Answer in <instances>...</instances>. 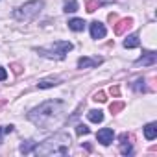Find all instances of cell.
Returning a JSON list of instances; mask_svg holds the SVG:
<instances>
[{"label": "cell", "instance_id": "1", "mask_svg": "<svg viewBox=\"0 0 157 157\" xmlns=\"http://www.w3.org/2000/svg\"><path fill=\"white\" fill-rule=\"evenodd\" d=\"M63 109H65V104L61 100H48L44 104H41L39 107L32 109L28 113V118L39 126V128H52V124H59L61 117H63Z\"/></svg>", "mask_w": 157, "mask_h": 157}, {"label": "cell", "instance_id": "2", "mask_svg": "<svg viewBox=\"0 0 157 157\" xmlns=\"http://www.w3.org/2000/svg\"><path fill=\"white\" fill-rule=\"evenodd\" d=\"M70 148V137L67 133H57L44 142L37 144L33 153L35 155H67Z\"/></svg>", "mask_w": 157, "mask_h": 157}, {"label": "cell", "instance_id": "3", "mask_svg": "<svg viewBox=\"0 0 157 157\" xmlns=\"http://www.w3.org/2000/svg\"><path fill=\"white\" fill-rule=\"evenodd\" d=\"M72 43L68 41H56L54 44L50 46H44V48H35V52L43 57H50V59H65V56L72 50Z\"/></svg>", "mask_w": 157, "mask_h": 157}, {"label": "cell", "instance_id": "4", "mask_svg": "<svg viewBox=\"0 0 157 157\" xmlns=\"http://www.w3.org/2000/svg\"><path fill=\"white\" fill-rule=\"evenodd\" d=\"M43 8H44V2H43V0H32V2H26L24 6L17 8V10L13 11V17H15L17 21H30V19L37 17Z\"/></svg>", "mask_w": 157, "mask_h": 157}, {"label": "cell", "instance_id": "5", "mask_svg": "<svg viewBox=\"0 0 157 157\" xmlns=\"http://www.w3.org/2000/svg\"><path fill=\"white\" fill-rule=\"evenodd\" d=\"M133 135L131 133H122L120 135V153L122 155H131L133 153Z\"/></svg>", "mask_w": 157, "mask_h": 157}, {"label": "cell", "instance_id": "6", "mask_svg": "<svg viewBox=\"0 0 157 157\" xmlns=\"http://www.w3.org/2000/svg\"><path fill=\"white\" fill-rule=\"evenodd\" d=\"M155 61H157V54L155 52H151V50H148V52H144L137 61H135V65L137 67H151V65H155Z\"/></svg>", "mask_w": 157, "mask_h": 157}, {"label": "cell", "instance_id": "7", "mask_svg": "<svg viewBox=\"0 0 157 157\" xmlns=\"http://www.w3.org/2000/svg\"><path fill=\"white\" fill-rule=\"evenodd\" d=\"M96 139H98L100 144L109 146V144L113 142V139H115V131H113L111 128H104V129H100V131L96 133Z\"/></svg>", "mask_w": 157, "mask_h": 157}, {"label": "cell", "instance_id": "8", "mask_svg": "<svg viewBox=\"0 0 157 157\" xmlns=\"http://www.w3.org/2000/svg\"><path fill=\"white\" fill-rule=\"evenodd\" d=\"M105 33H107V30H105V26L102 22H98V21L91 22V37L93 39H104Z\"/></svg>", "mask_w": 157, "mask_h": 157}, {"label": "cell", "instance_id": "9", "mask_svg": "<svg viewBox=\"0 0 157 157\" xmlns=\"http://www.w3.org/2000/svg\"><path fill=\"white\" fill-rule=\"evenodd\" d=\"M104 59L102 57H80L78 59V68H93L98 67Z\"/></svg>", "mask_w": 157, "mask_h": 157}, {"label": "cell", "instance_id": "10", "mask_svg": "<svg viewBox=\"0 0 157 157\" xmlns=\"http://www.w3.org/2000/svg\"><path fill=\"white\" fill-rule=\"evenodd\" d=\"M133 26V19H120V21H117V24H115V33L117 35H122L126 30H129Z\"/></svg>", "mask_w": 157, "mask_h": 157}, {"label": "cell", "instance_id": "11", "mask_svg": "<svg viewBox=\"0 0 157 157\" xmlns=\"http://www.w3.org/2000/svg\"><path fill=\"white\" fill-rule=\"evenodd\" d=\"M144 137H146L148 140H153V139L157 137V124H155V122H150V124L144 126Z\"/></svg>", "mask_w": 157, "mask_h": 157}, {"label": "cell", "instance_id": "12", "mask_svg": "<svg viewBox=\"0 0 157 157\" xmlns=\"http://www.w3.org/2000/svg\"><path fill=\"white\" fill-rule=\"evenodd\" d=\"M68 28H70L72 32H83L85 21H83V19H70V21H68Z\"/></svg>", "mask_w": 157, "mask_h": 157}, {"label": "cell", "instance_id": "13", "mask_svg": "<svg viewBox=\"0 0 157 157\" xmlns=\"http://www.w3.org/2000/svg\"><path fill=\"white\" fill-rule=\"evenodd\" d=\"M87 118H89L91 122H94V124H100V122H104V113H102L100 109H91V111L87 113Z\"/></svg>", "mask_w": 157, "mask_h": 157}, {"label": "cell", "instance_id": "14", "mask_svg": "<svg viewBox=\"0 0 157 157\" xmlns=\"http://www.w3.org/2000/svg\"><path fill=\"white\" fill-rule=\"evenodd\" d=\"M139 44H140V39H139L137 33H133V35H129V37L124 39V48H137Z\"/></svg>", "mask_w": 157, "mask_h": 157}, {"label": "cell", "instance_id": "15", "mask_svg": "<svg viewBox=\"0 0 157 157\" xmlns=\"http://www.w3.org/2000/svg\"><path fill=\"white\" fill-rule=\"evenodd\" d=\"M35 146H37V142L35 140H26V142H22L21 144V153H24V155H28V153H33V150H35Z\"/></svg>", "mask_w": 157, "mask_h": 157}, {"label": "cell", "instance_id": "16", "mask_svg": "<svg viewBox=\"0 0 157 157\" xmlns=\"http://www.w3.org/2000/svg\"><path fill=\"white\" fill-rule=\"evenodd\" d=\"M59 83H61L59 80L50 78V80H41V82L37 83V87H39V89H50V87H56V85H59Z\"/></svg>", "mask_w": 157, "mask_h": 157}, {"label": "cell", "instance_id": "17", "mask_svg": "<svg viewBox=\"0 0 157 157\" xmlns=\"http://www.w3.org/2000/svg\"><path fill=\"white\" fill-rule=\"evenodd\" d=\"M124 107H126L124 102H113V104H109V113H111V115H118Z\"/></svg>", "mask_w": 157, "mask_h": 157}, {"label": "cell", "instance_id": "18", "mask_svg": "<svg viewBox=\"0 0 157 157\" xmlns=\"http://www.w3.org/2000/svg\"><path fill=\"white\" fill-rule=\"evenodd\" d=\"M63 11H65V13H74V11H78V2H76V0H67L65 6H63Z\"/></svg>", "mask_w": 157, "mask_h": 157}, {"label": "cell", "instance_id": "19", "mask_svg": "<svg viewBox=\"0 0 157 157\" xmlns=\"http://www.w3.org/2000/svg\"><path fill=\"white\" fill-rule=\"evenodd\" d=\"M100 6H102V4L98 2V0H87V2H85V10H87L89 13H94Z\"/></svg>", "mask_w": 157, "mask_h": 157}, {"label": "cell", "instance_id": "20", "mask_svg": "<svg viewBox=\"0 0 157 157\" xmlns=\"http://www.w3.org/2000/svg\"><path fill=\"white\" fill-rule=\"evenodd\" d=\"M131 87H133L135 93H146V85H144V80H142V78H139V80H137Z\"/></svg>", "mask_w": 157, "mask_h": 157}, {"label": "cell", "instance_id": "21", "mask_svg": "<svg viewBox=\"0 0 157 157\" xmlns=\"http://www.w3.org/2000/svg\"><path fill=\"white\" fill-rule=\"evenodd\" d=\"M10 68H11V72H13L15 76H21V74L24 72V67H22L21 63H11V65H10Z\"/></svg>", "mask_w": 157, "mask_h": 157}, {"label": "cell", "instance_id": "22", "mask_svg": "<svg viewBox=\"0 0 157 157\" xmlns=\"http://www.w3.org/2000/svg\"><path fill=\"white\" fill-rule=\"evenodd\" d=\"M76 133H78V135H89L91 129H89L85 124H78V126H76Z\"/></svg>", "mask_w": 157, "mask_h": 157}, {"label": "cell", "instance_id": "23", "mask_svg": "<svg viewBox=\"0 0 157 157\" xmlns=\"http://www.w3.org/2000/svg\"><path fill=\"white\" fill-rule=\"evenodd\" d=\"M93 100H94V102H100V104H104V102L107 100V96H105V93H104V91H98V93H94Z\"/></svg>", "mask_w": 157, "mask_h": 157}, {"label": "cell", "instance_id": "24", "mask_svg": "<svg viewBox=\"0 0 157 157\" xmlns=\"http://www.w3.org/2000/svg\"><path fill=\"white\" fill-rule=\"evenodd\" d=\"M109 94L115 96V98H118V96H120V87H118V85H111V87H109Z\"/></svg>", "mask_w": 157, "mask_h": 157}, {"label": "cell", "instance_id": "25", "mask_svg": "<svg viewBox=\"0 0 157 157\" xmlns=\"http://www.w3.org/2000/svg\"><path fill=\"white\" fill-rule=\"evenodd\" d=\"M107 21H109L111 24H115V22L118 21V17H117V13H109V15H107Z\"/></svg>", "mask_w": 157, "mask_h": 157}, {"label": "cell", "instance_id": "26", "mask_svg": "<svg viewBox=\"0 0 157 157\" xmlns=\"http://www.w3.org/2000/svg\"><path fill=\"white\" fill-rule=\"evenodd\" d=\"M6 78H8V72H6V68H4V67H0V82H4Z\"/></svg>", "mask_w": 157, "mask_h": 157}, {"label": "cell", "instance_id": "27", "mask_svg": "<svg viewBox=\"0 0 157 157\" xmlns=\"http://www.w3.org/2000/svg\"><path fill=\"white\" fill-rule=\"evenodd\" d=\"M8 133V129H6V126H0V144H2V137Z\"/></svg>", "mask_w": 157, "mask_h": 157}]
</instances>
